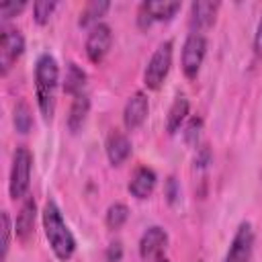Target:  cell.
I'll list each match as a JSON object with an SVG mask.
<instances>
[{
	"label": "cell",
	"instance_id": "obj_24",
	"mask_svg": "<svg viewBox=\"0 0 262 262\" xmlns=\"http://www.w3.org/2000/svg\"><path fill=\"white\" fill-rule=\"evenodd\" d=\"M10 233H12V221H10V215L8 211H2V254L0 258L6 260L8 256V248H10Z\"/></svg>",
	"mask_w": 262,
	"mask_h": 262
},
{
	"label": "cell",
	"instance_id": "obj_8",
	"mask_svg": "<svg viewBox=\"0 0 262 262\" xmlns=\"http://www.w3.org/2000/svg\"><path fill=\"white\" fill-rule=\"evenodd\" d=\"M254 250V229L250 221H242L233 233V239L229 244V250L225 254L223 262H250Z\"/></svg>",
	"mask_w": 262,
	"mask_h": 262
},
{
	"label": "cell",
	"instance_id": "obj_1",
	"mask_svg": "<svg viewBox=\"0 0 262 262\" xmlns=\"http://www.w3.org/2000/svg\"><path fill=\"white\" fill-rule=\"evenodd\" d=\"M59 86V68L51 53H41L35 63V96L43 121H51L55 113V96Z\"/></svg>",
	"mask_w": 262,
	"mask_h": 262
},
{
	"label": "cell",
	"instance_id": "obj_19",
	"mask_svg": "<svg viewBox=\"0 0 262 262\" xmlns=\"http://www.w3.org/2000/svg\"><path fill=\"white\" fill-rule=\"evenodd\" d=\"M108 2L106 0H92V2H88L84 8H82V12H80V18H78V25L80 27H94V25H98L100 23V18L104 16V12L108 10Z\"/></svg>",
	"mask_w": 262,
	"mask_h": 262
},
{
	"label": "cell",
	"instance_id": "obj_5",
	"mask_svg": "<svg viewBox=\"0 0 262 262\" xmlns=\"http://www.w3.org/2000/svg\"><path fill=\"white\" fill-rule=\"evenodd\" d=\"M205 53H207V37L203 33L190 31L184 39L182 55H180V66H182V72L188 80H194L196 74L201 72Z\"/></svg>",
	"mask_w": 262,
	"mask_h": 262
},
{
	"label": "cell",
	"instance_id": "obj_26",
	"mask_svg": "<svg viewBox=\"0 0 262 262\" xmlns=\"http://www.w3.org/2000/svg\"><path fill=\"white\" fill-rule=\"evenodd\" d=\"M121 258H123V246H121V242H113L106 248V260L108 262H119Z\"/></svg>",
	"mask_w": 262,
	"mask_h": 262
},
{
	"label": "cell",
	"instance_id": "obj_7",
	"mask_svg": "<svg viewBox=\"0 0 262 262\" xmlns=\"http://www.w3.org/2000/svg\"><path fill=\"white\" fill-rule=\"evenodd\" d=\"M25 51V37L18 29H4L0 37V74L6 76Z\"/></svg>",
	"mask_w": 262,
	"mask_h": 262
},
{
	"label": "cell",
	"instance_id": "obj_9",
	"mask_svg": "<svg viewBox=\"0 0 262 262\" xmlns=\"http://www.w3.org/2000/svg\"><path fill=\"white\" fill-rule=\"evenodd\" d=\"M113 45V31L106 23H98L94 25L90 31H88V37H86V55L92 63H100L104 59V55L108 53Z\"/></svg>",
	"mask_w": 262,
	"mask_h": 262
},
{
	"label": "cell",
	"instance_id": "obj_25",
	"mask_svg": "<svg viewBox=\"0 0 262 262\" xmlns=\"http://www.w3.org/2000/svg\"><path fill=\"white\" fill-rule=\"evenodd\" d=\"M25 6H27V2L25 0H10V2H2L0 4V14H2V18L4 20H8V18H12V16H16V14H20L23 10H25Z\"/></svg>",
	"mask_w": 262,
	"mask_h": 262
},
{
	"label": "cell",
	"instance_id": "obj_16",
	"mask_svg": "<svg viewBox=\"0 0 262 262\" xmlns=\"http://www.w3.org/2000/svg\"><path fill=\"white\" fill-rule=\"evenodd\" d=\"M188 108H190L188 98L178 92L174 96L172 104H170L168 115H166V131H168V135H174L176 131L182 129V125L186 123V117H188Z\"/></svg>",
	"mask_w": 262,
	"mask_h": 262
},
{
	"label": "cell",
	"instance_id": "obj_20",
	"mask_svg": "<svg viewBox=\"0 0 262 262\" xmlns=\"http://www.w3.org/2000/svg\"><path fill=\"white\" fill-rule=\"evenodd\" d=\"M127 219H129V209H127V205H123V203H113V205L106 209L104 223H106L108 229H113V231L121 229Z\"/></svg>",
	"mask_w": 262,
	"mask_h": 262
},
{
	"label": "cell",
	"instance_id": "obj_23",
	"mask_svg": "<svg viewBox=\"0 0 262 262\" xmlns=\"http://www.w3.org/2000/svg\"><path fill=\"white\" fill-rule=\"evenodd\" d=\"M201 129H203V119H201V117H190V119L186 121V125H184V131H182L184 141H186L188 145H196L199 135H201Z\"/></svg>",
	"mask_w": 262,
	"mask_h": 262
},
{
	"label": "cell",
	"instance_id": "obj_3",
	"mask_svg": "<svg viewBox=\"0 0 262 262\" xmlns=\"http://www.w3.org/2000/svg\"><path fill=\"white\" fill-rule=\"evenodd\" d=\"M31 170H33V154L29 147L18 145L12 154L10 180H8V192L12 201L27 196V190L31 184Z\"/></svg>",
	"mask_w": 262,
	"mask_h": 262
},
{
	"label": "cell",
	"instance_id": "obj_21",
	"mask_svg": "<svg viewBox=\"0 0 262 262\" xmlns=\"http://www.w3.org/2000/svg\"><path fill=\"white\" fill-rule=\"evenodd\" d=\"M12 121H14V129L18 133H29L31 131V127H33V115H31V108H29V104L25 100L16 102Z\"/></svg>",
	"mask_w": 262,
	"mask_h": 262
},
{
	"label": "cell",
	"instance_id": "obj_12",
	"mask_svg": "<svg viewBox=\"0 0 262 262\" xmlns=\"http://www.w3.org/2000/svg\"><path fill=\"white\" fill-rule=\"evenodd\" d=\"M219 10V2L213 0H196L190 4V31L194 33H203L205 29H209L215 23Z\"/></svg>",
	"mask_w": 262,
	"mask_h": 262
},
{
	"label": "cell",
	"instance_id": "obj_27",
	"mask_svg": "<svg viewBox=\"0 0 262 262\" xmlns=\"http://www.w3.org/2000/svg\"><path fill=\"white\" fill-rule=\"evenodd\" d=\"M166 196H168V201H170V203H174V201H176V196H178L176 180H174V178H168V190H166Z\"/></svg>",
	"mask_w": 262,
	"mask_h": 262
},
{
	"label": "cell",
	"instance_id": "obj_11",
	"mask_svg": "<svg viewBox=\"0 0 262 262\" xmlns=\"http://www.w3.org/2000/svg\"><path fill=\"white\" fill-rule=\"evenodd\" d=\"M147 113H149V100H147V94L137 90L133 92L127 102H125V108H123V125L127 131H135L137 127L143 125V121L147 119Z\"/></svg>",
	"mask_w": 262,
	"mask_h": 262
},
{
	"label": "cell",
	"instance_id": "obj_6",
	"mask_svg": "<svg viewBox=\"0 0 262 262\" xmlns=\"http://www.w3.org/2000/svg\"><path fill=\"white\" fill-rule=\"evenodd\" d=\"M182 8L178 0H145L137 10V25L141 29H149L154 23H164L174 18V14Z\"/></svg>",
	"mask_w": 262,
	"mask_h": 262
},
{
	"label": "cell",
	"instance_id": "obj_22",
	"mask_svg": "<svg viewBox=\"0 0 262 262\" xmlns=\"http://www.w3.org/2000/svg\"><path fill=\"white\" fill-rule=\"evenodd\" d=\"M55 8H57V2H53V0H37L33 4V18H35V23L37 25L49 23V18H51Z\"/></svg>",
	"mask_w": 262,
	"mask_h": 262
},
{
	"label": "cell",
	"instance_id": "obj_29",
	"mask_svg": "<svg viewBox=\"0 0 262 262\" xmlns=\"http://www.w3.org/2000/svg\"><path fill=\"white\" fill-rule=\"evenodd\" d=\"M156 262H170V260H168V258H164V256H162V258H160V260H156Z\"/></svg>",
	"mask_w": 262,
	"mask_h": 262
},
{
	"label": "cell",
	"instance_id": "obj_15",
	"mask_svg": "<svg viewBox=\"0 0 262 262\" xmlns=\"http://www.w3.org/2000/svg\"><path fill=\"white\" fill-rule=\"evenodd\" d=\"M35 217H37V205H35V199L29 196L25 199L18 215H16V221H14V233L20 242H27L33 231H35Z\"/></svg>",
	"mask_w": 262,
	"mask_h": 262
},
{
	"label": "cell",
	"instance_id": "obj_2",
	"mask_svg": "<svg viewBox=\"0 0 262 262\" xmlns=\"http://www.w3.org/2000/svg\"><path fill=\"white\" fill-rule=\"evenodd\" d=\"M41 223H43L45 237H47L49 248L55 254V258L59 262L72 260V256L76 252V239H74L68 223L63 221L61 211L55 205V201H47L45 203L43 213H41Z\"/></svg>",
	"mask_w": 262,
	"mask_h": 262
},
{
	"label": "cell",
	"instance_id": "obj_4",
	"mask_svg": "<svg viewBox=\"0 0 262 262\" xmlns=\"http://www.w3.org/2000/svg\"><path fill=\"white\" fill-rule=\"evenodd\" d=\"M172 55H174V43L172 41H162L156 51L151 53L145 72H143V84L147 90H158L164 80L170 74L172 68Z\"/></svg>",
	"mask_w": 262,
	"mask_h": 262
},
{
	"label": "cell",
	"instance_id": "obj_10",
	"mask_svg": "<svg viewBox=\"0 0 262 262\" xmlns=\"http://www.w3.org/2000/svg\"><path fill=\"white\" fill-rule=\"evenodd\" d=\"M168 246V233L160 225L147 227L139 237V256L145 262H156L164 256V250Z\"/></svg>",
	"mask_w": 262,
	"mask_h": 262
},
{
	"label": "cell",
	"instance_id": "obj_18",
	"mask_svg": "<svg viewBox=\"0 0 262 262\" xmlns=\"http://www.w3.org/2000/svg\"><path fill=\"white\" fill-rule=\"evenodd\" d=\"M84 86H86V72L78 63L70 61L66 68V78H63V92L78 96L84 92Z\"/></svg>",
	"mask_w": 262,
	"mask_h": 262
},
{
	"label": "cell",
	"instance_id": "obj_14",
	"mask_svg": "<svg viewBox=\"0 0 262 262\" xmlns=\"http://www.w3.org/2000/svg\"><path fill=\"white\" fill-rule=\"evenodd\" d=\"M104 151H106V158H108L111 166H121L131 156V141L123 131L111 129V133L106 135Z\"/></svg>",
	"mask_w": 262,
	"mask_h": 262
},
{
	"label": "cell",
	"instance_id": "obj_13",
	"mask_svg": "<svg viewBox=\"0 0 262 262\" xmlns=\"http://www.w3.org/2000/svg\"><path fill=\"white\" fill-rule=\"evenodd\" d=\"M156 182H158L156 172H154L149 166H139V168H135V172L131 174L129 184H127V190L131 192V196L143 201V199H149V194H151L154 188H156Z\"/></svg>",
	"mask_w": 262,
	"mask_h": 262
},
{
	"label": "cell",
	"instance_id": "obj_28",
	"mask_svg": "<svg viewBox=\"0 0 262 262\" xmlns=\"http://www.w3.org/2000/svg\"><path fill=\"white\" fill-rule=\"evenodd\" d=\"M254 49L258 53H262V16H260V23H258V29H256V35H254Z\"/></svg>",
	"mask_w": 262,
	"mask_h": 262
},
{
	"label": "cell",
	"instance_id": "obj_17",
	"mask_svg": "<svg viewBox=\"0 0 262 262\" xmlns=\"http://www.w3.org/2000/svg\"><path fill=\"white\" fill-rule=\"evenodd\" d=\"M88 113H90V98H88V94L82 92V94L74 96L72 106H70V113H68V129L72 133H78L84 127Z\"/></svg>",
	"mask_w": 262,
	"mask_h": 262
}]
</instances>
